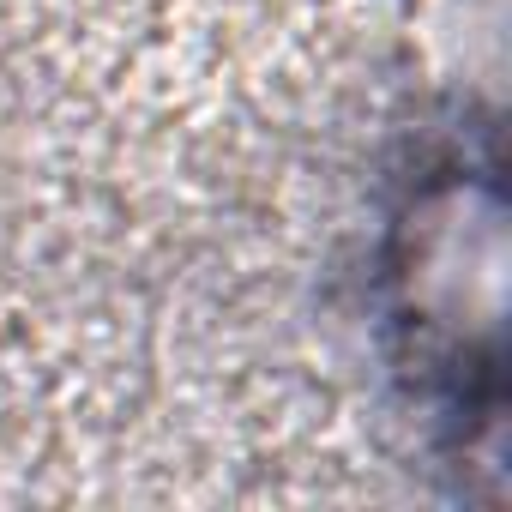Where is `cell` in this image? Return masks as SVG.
I'll list each match as a JSON object with an SVG mask.
<instances>
[{
	"label": "cell",
	"mask_w": 512,
	"mask_h": 512,
	"mask_svg": "<svg viewBox=\"0 0 512 512\" xmlns=\"http://www.w3.org/2000/svg\"><path fill=\"white\" fill-rule=\"evenodd\" d=\"M500 181L494 169H428L392 235V332L422 398L446 410L500 392Z\"/></svg>",
	"instance_id": "6da1fadb"
}]
</instances>
